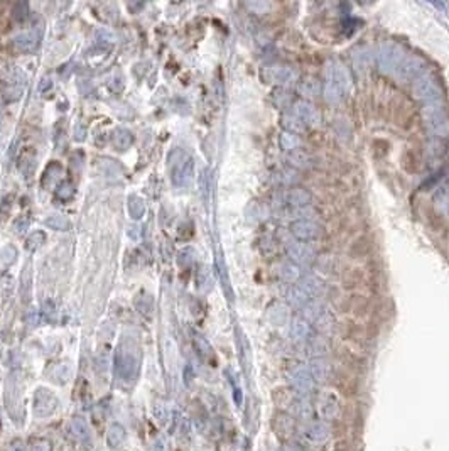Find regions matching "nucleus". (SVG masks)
Wrapping results in <instances>:
<instances>
[{"label":"nucleus","instance_id":"obj_1","mask_svg":"<svg viewBox=\"0 0 449 451\" xmlns=\"http://www.w3.org/2000/svg\"><path fill=\"white\" fill-rule=\"evenodd\" d=\"M340 329H341V336L346 340V345L358 350L365 348L368 340L372 338L370 328H368L365 323H361L360 319H355V318L343 319Z\"/></svg>","mask_w":449,"mask_h":451},{"label":"nucleus","instance_id":"obj_2","mask_svg":"<svg viewBox=\"0 0 449 451\" xmlns=\"http://www.w3.org/2000/svg\"><path fill=\"white\" fill-rule=\"evenodd\" d=\"M387 110H388L390 119L393 120V124L398 125L400 129L409 130L416 125V120H417L416 108H414L412 103H409L407 100H403V98L390 100Z\"/></svg>","mask_w":449,"mask_h":451},{"label":"nucleus","instance_id":"obj_3","mask_svg":"<svg viewBox=\"0 0 449 451\" xmlns=\"http://www.w3.org/2000/svg\"><path fill=\"white\" fill-rule=\"evenodd\" d=\"M341 284L348 292L365 294L373 289V281H372L370 274H368V271H365L363 267L346 269V271L343 272Z\"/></svg>","mask_w":449,"mask_h":451},{"label":"nucleus","instance_id":"obj_4","mask_svg":"<svg viewBox=\"0 0 449 451\" xmlns=\"http://www.w3.org/2000/svg\"><path fill=\"white\" fill-rule=\"evenodd\" d=\"M336 357H338V360H340L341 368L348 370V372H351L355 375H360V373L365 372L366 358H365V355H363L361 350L353 348V347H350V345L343 343L336 348Z\"/></svg>","mask_w":449,"mask_h":451},{"label":"nucleus","instance_id":"obj_5","mask_svg":"<svg viewBox=\"0 0 449 451\" xmlns=\"http://www.w3.org/2000/svg\"><path fill=\"white\" fill-rule=\"evenodd\" d=\"M333 387L341 397L345 399H356L360 395V382H358V375L348 372L345 368H338L333 373Z\"/></svg>","mask_w":449,"mask_h":451},{"label":"nucleus","instance_id":"obj_6","mask_svg":"<svg viewBox=\"0 0 449 451\" xmlns=\"http://www.w3.org/2000/svg\"><path fill=\"white\" fill-rule=\"evenodd\" d=\"M340 309H341V313H350L351 318L363 319L370 314L372 306H370V299H368L366 294L348 292L346 296L341 297Z\"/></svg>","mask_w":449,"mask_h":451},{"label":"nucleus","instance_id":"obj_7","mask_svg":"<svg viewBox=\"0 0 449 451\" xmlns=\"http://www.w3.org/2000/svg\"><path fill=\"white\" fill-rule=\"evenodd\" d=\"M402 167H403V171L409 172V174H417V172L422 169V159L419 157L417 152L409 149L403 152V156H402Z\"/></svg>","mask_w":449,"mask_h":451},{"label":"nucleus","instance_id":"obj_8","mask_svg":"<svg viewBox=\"0 0 449 451\" xmlns=\"http://www.w3.org/2000/svg\"><path fill=\"white\" fill-rule=\"evenodd\" d=\"M272 399H274V404L277 409H285L287 405L292 402V392L289 387H275L274 392H272Z\"/></svg>","mask_w":449,"mask_h":451},{"label":"nucleus","instance_id":"obj_9","mask_svg":"<svg viewBox=\"0 0 449 451\" xmlns=\"http://www.w3.org/2000/svg\"><path fill=\"white\" fill-rule=\"evenodd\" d=\"M368 252H370V242H368V237H358L355 242L351 243L350 248V255L353 258H361L366 257Z\"/></svg>","mask_w":449,"mask_h":451}]
</instances>
